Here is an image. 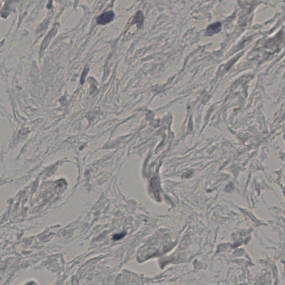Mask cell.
I'll list each match as a JSON object with an SVG mask.
<instances>
[{
    "mask_svg": "<svg viewBox=\"0 0 285 285\" xmlns=\"http://www.w3.org/2000/svg\"><path fill=\"white\" fill-rule=\"evenodd\" d=\"M125 234H126V233L125 232L120 234H116L114 236L113 239L114 240H119L121 239L122 238H123L125 236Z\"/></svg>",
    "mask_w": 285,
    "mask_h": 285,
    "instance_id": "cell-4",
    "label": "cell"
},
{
    "mask_svg": "<svg viewBox=\"0 0 285 285\" xmlns=\"http://www.w3.org/2000/svg\"><path fill=\"white\" fill-rule=\"evenodd\" d=\"M89 71V69L88 68H86V69H85L83 71V74H82V75H81V82L82 84H83L84 83V81L85 80V76H86V74Z\"/></svg>",
    "mask_w": 285,
    "mask_h": 285,
    "instance_id": "cell-5",
    "label": "cell"
},
{
    "mask_svg": "<svg viewBox=\"0 0 285 285\" xmlns=\"http://www.w3.org/2000/svg\"><path fill=\"white\" fill-rule=\"evenodd\" d=\"M221 30V24L220 22H216L210 25L207 28L206 35L211 36L215 34L218 33Z\"/></svg>",
    "mask_w": 285,
    "mask_h": 285,
    "instance_id": "cell-2",
    "label": "cell"
},
{
    "mask_svg": "<svg viewBox=\"0 0 285 285\" xmlns=\"http://www.w3.org/2000/svg\"><path fill=\"white\" fill-rule=\"evenodd\" d=\"M190 172H189H189H187V173H186L185 174H184V175H185V176H184V177H185V178H188V177H189V176L192 175V174H190V173H189Z\"/></svg>",
    "mask_w": 285,
    "mask_h": 285,
    "instance_id": "cell-6",
    "label": "cell"
},
{
    "mask_svg": "<svg viewBox=\"0 0 285 285\" xmlns=\"http://www.w3.org/2000/svg\"><path fill=\"white\" fill-rule=\"evenodd\" d=\"M143 21H144V17H143L142 12L141 11H138L134 17L133 22L136 23L137 24L138 28H141L143 25Z\"/></svg>",
    "mask_w": 285,
    "mask_h": 285,
    "instance_id": "cell-3",
    "label": "cell"
},
{
    "mask_svg": "<svg viewBox=\"0 0 285 285\" xmlns=\"http://www.w3.org/2000/svg\"><path fill=\"white\" fill-rule=\"evenodd\" d=\"M114 17V14L112 11H108L105 12L99 16H98L96 18V22L98 24L106 25L110 23V22L113 21Z\"/></svg>",
    "mask_w": 285,
    "mask_h": 285,
    "instance_id": "cell-1",
    "label": "cell"
}]
</instances>
